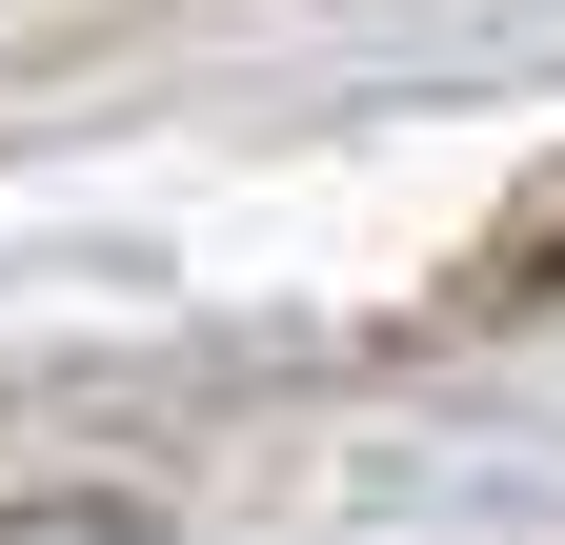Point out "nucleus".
<instances>
[{"instance_id":"obj_1","label":"nucleus","mask_w":565,"mask_h":545,"mask_svg":"<svg viewBox=\"0 0 565 545\" xmlns=\"http://www.w3.org/2000/svg\"><path fill=\"white\" fill-rule=\"evenodd\" d=\"M484 303H565V162L505 202V243H484Z\"/></svg>"},{"instance_id":"obj_2","label":"nucleus","mask_w":565,"mask_h":545,"mask_svg":"<svg viewBox=\"0 0 565 545\" xmlns=\"http://www.w3.org/2000/svg\"><path fill=\"white\" fill-rule=\"evenodd\" d=\"M0 545H162V505H121V485H21Z\"/></svg>"}]
</instances>
